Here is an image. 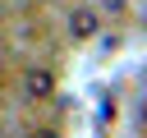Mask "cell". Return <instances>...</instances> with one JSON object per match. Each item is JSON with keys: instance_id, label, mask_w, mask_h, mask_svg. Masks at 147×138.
Here are the masks:
<instances>
[{"instance_id": "cell-1", "label": "cell", "mask_w": 147, "mask_h": 138, "mask_svg": "<svg viewBox=\"0 0 147 138\" xmlns=\"http://www.w3.org/2000/svg\"><path fill=\"white\" fill-rule=\"evenodd\" d=\"M60 97V74L46 60H28L18 69V101L23 106H51Z\"/></svg>"}, {"instance_id": "cell-4", "label": "cell", "mask_w": 147, "mask_h": 138, "mask_svg": "<svg viewBox=\"0 0 147 138\" xmlns=\"http://www.w3.org/2000/svg\"><path fill=\"white\" fill-rule=\"evenodd\" d=\"M92 5H96V9L106 14V18H119V14L129 9V0H92Z\"/></svg>"}, {"instance_id": "cell-2", "label": "cell", "mask_w": 147, "mask_h": 138, "mask_svg": "<svg viewBox=\"0 0 147 138\" xmlns=\"http://www.w3.org/2000/svg\"><path fill=\"white\" fill-rule=\"evenodd\" d=\"M101 28H106V14H101L92 0H74V5L64 9V32H69V41H92Z\"/></svg>"}, {"instance_id": "cell-3", "label": "cell", "mask_w": 147, "mask_h": 138, "mask_svg": "<svg viewBox=\"0 0 147 138\" xmlns=\"http://www.w3.org/2000/svg\"><path fill=\"white\" fill-rule=\"evenodd\" d=\"M23 138H64V129H60V124H51V120H41V124H32Z\"/></svg>"}, {"instance_id": "cell-5", "label": "cell", "mask_w": 147, "mask_h": 138, "mask_svg": "<svg viewBox=\"0 0 147 138\" xmlns=\"http://www.w3.org/2000/svg\"><path fill=\"white\" fill-rule=\"evenodd\" d=\"M142 23H147V9H142Z\"/></svg>"}]
</instances>
